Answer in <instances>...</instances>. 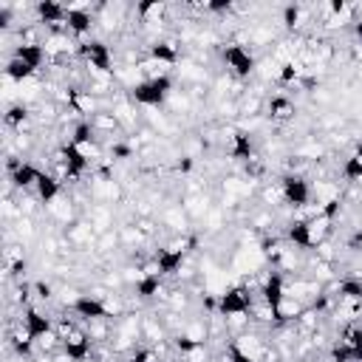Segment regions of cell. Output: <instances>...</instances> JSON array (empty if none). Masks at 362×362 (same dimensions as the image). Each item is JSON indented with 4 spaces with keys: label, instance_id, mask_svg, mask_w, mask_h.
Instances as JSON below:
<instances>
[{
    "label": "cell",
    "instance_id": "1",
    "mask_svg": "<svg viewBox=\"0 0 362 362\" xmlns=\"http://www.w3.org/2000/svg\"><path fill=\"white\" fill-rule=\"evenodd\" d=\"M170 90H173V76L158 74V76H153V79L136 82V85L130 88V99H133L136 105H144V107H158V105H164V99L170 96Z\"/></svg>",
    "mask_w": 362,
    "mask_h": 362
},
{
    "label": "cell",
    "instance_id": "2",
    "mask_svg": "<svg viewBox=\"0 0 362 362\" xmlns=\"http://www.w3.org/2000/svg\"><path fill=\"white\" fill-rule=\"evenodd\" d=\"M221 59H223V65H226L238 79H249V76L255 74V68H257L255 54H252L249 48H243L240 42H226V45L221 48Z\"/></svg>",
    "mask_w": 362,
    "mask_h": 362
},
{
    "label": "cell",
    "instance_id": "3",
    "mask_svg": "<svg viewBox=\"0 0 362 362\" xmlns=\"http://www.w3.org/2000/svg\"><path fill=\"white\" fill-rule=\"evenodd\" d=\"M280 195H283V201H286L288 206L303 209V206L311 204V184H308V178L300 175V173H286V175L280 178Z\"/></svg>",
    "mask_w": 362,
    "mask_h": 362
},
{
    "label": "cell",
    "instance_id": "4",
    "mask_svg": "<svg viewBox=\"0 0 362 362\" xmlns=\"http://www.w3.org/2000/svg\"><path fill=\"white\" fill-rule=\"evenodd\" d=\"M249 308H252V294L243 286L226 288L223 294H218V303H215V311L221 317H240V314H249Z\"/></svg>",
    "mask_w": 362,
    "mask_h": 362
},
{
    "label": "cell",
    "instance_id": "5",
    "mask_svg": "<svg viewBox=\"0 0 362 362\" xmlns=\"http://www.w3.org/2000/svg\"><path fill=\"white\" fill-rule=\"evenodd\" d=\"M79 54H82V59L93 71H99V74H110L113 71V54H110V45L107 42H102V40H85V42H79Z\"/></svg>",
    "mask_w": 362,
    "mask_h": 362
},
{
    "label": "cell",
    "instance_id": "6",
    "mask_svg": "<svg viewBox=\"0 0 362 362\" xmlns=\"http://www.w3.org/2000/svg\"><path fill=\"white\" fill-rule=\"evenodd\" d=\"M59 158H62V170H65L68 178H79V175H85L90 170V158H88L85 147H79L74 141H65L59 147Z\"/></svg>",
    "mask_w": 362,
    "mask_h": 362
},
{
    "label": "cell",
    "instance_id": "7",
    "mask_svg": "<svg viewBox=\"0 0 362 362\" xmlns=\"http://www.w3.org/2000/svg\"><path fill=\"white\" fill-rule=\"evenodd\" d=\"M20 322H23V334H25L28 339H34V342L42 339V337H48V334L54 331V320H51L45 311L34 308V305H28V308L23 311Z\"/></svg>",
    "mask_w": 362,
    "mask_h": 362
},
{
    "label": "cell",
    "instance_id": "8",
    "mask_svg": "<svg viewBox=\"0 0 362 362\" xmlns=\"http://www.w3.org/2000/svg\"><path fill=\"white\" fill-rule=\"evenodd\" d=\"M40 175H42V170L37 164H31V161H23V158H11L8 161V181L17 189H34Z\"/></svg>",
    "mask_w": 362,
    "mask_h": 362
},
{
    "label": "cell",
    "instance_id": "9",
    "mask_svg": "<svg viewBox=\"0 0 362 362\" xmlns=\"http://www.w3.org/2000/svg\"><path fill=\"white\" fill-rule=\"evenodd\" d=\"M71 311H74V317H79L82 322H99V320L107 317V305H105L99 297H93V294H79V297H74Z\"/></svg>",
    "mask_w": 362,
    "mask_h": 362
},
{
    "label": "cell",
    "instance_id": "10",
    "mask_svg": "<svg viewBox=\"0 0 362 362\" xmlns=\"http://www.w3.org/2000/svg\"><path fill=\"white\" fill-rule=\"evenodd\" d=\"M260 300L269 311H280L283 308V300H286V283H283V274L280 272H269L263 286H260Z\"/></svg>",
    "mask_w": 362,
    "mask_h": 362
},
{
    "label": "cell",
    "instance_id": "11",
    "mask_svg": "<svg viewBox=\"0 0 362 362\" xmlns=\"http://www.w3.org/2000/svg\"><path fill=\"white\" fill-rule=\"evenodd\" d=\"M153 260H156V272L161 277H173V274L181 272V266L187 260V252L184 249H158Z\"/></svg>",
    "mask_w": 362,
    "mask_h": 362
},
{
    "label": "cell",
    "instance_id": "12",
    "mask_svg": "<svg viewBox=\"0 0 362 362\" xmlns=\"http://www.w3.org/2000/svg\"><path fill=\"white\" fill-rule=\"evenodd\" d=\"M286 240L294 249H311L314 246V226L308 221H303V218H294L286 226Z\"/></svg>",
    "mask_w": 362,
    "mask_h": 362
},
{
    "label": "cell",
    "instance_id": "13",
    "mask_svg": "<svg viewBox=\"0 0 362 362\" xmlns=\"http://www.w3.org/2000/svg\"><path fill=\"white\" fill-rule=\"evenodd\" d=\"M11 57H17V59H23L25 65H31L34 71H40V68L45 65V59H48V51H45L42 42H20Z\"/></svg>",
    "mask_w": 362,
    "mask_h": 362
},
{
    "label": "cell",
    "instance_id": "14",
    "mask_svg": "<svg viewBox=\"0 0 362 362\" xmlns=\"http://www.w3.org/2000/svg\"><path fill=\"white\" fill-rule=\"evenodd\" d=\"M90 351H93V342H90V337H85V334H74V337H68V339L62 342V354H65L71 362H88Z\"/></svg>",
    "mask_w": 362,
    "mask_h": 362
},
{
    "label": "cell",
    "instance_id": "15",
    "mask_svg": "<svg viewBox=\"0 0 362 362\" xmlns=\"http://www.w3.org/2000/svg\"><path fill=\"white\" fill-rule=\"evenodd\" d=\"M229 158L235 161H252L255 158V139L246 130H235L229 141Z\"/></svg>",
    "mask_w": 362,
    "mask_h": 362
},
{
    "label": "cell",
    "instance_id": "16",
    "mask_svg": "<svg viewBox=\"0 0 362 362\" xmlns=\"http://www.w3.org/2000/svg\"><path fill=\"white\" fill-rule=\"evenodd\" d=\"M34 14H37L40 23H45V25H57V23H65L68 8H65L62 3H57V0H40V3L34 6Z\"/></svg>",
    "mask_w": 362,
    "mask_h": 362
},
{
    "label": "cell",
    "instance_id": "17",
    "mask_svg": "<svg viewBox=\"0 0 362 362\" xmlns=\"http://www.w3.org/2000/svg\"><path fill=\"white\" fill-rule=\"evenodd\" d=\"M65 28H68V34H74V37H85V34H90V28H93V14H90L88 8H68Z\"/></svg>",
    "mask_w": 362,
    "mask_h": 362
},
{
    "label": "cell",
    "instance_id": "18",
    "mask_svg": "<svg viewBox=\"0 0 362 362\" xmlns=\"http://www.w3.org/2000/svg\"><path fill=\"white\" fill-rule=\"evenodd\" d=\"M161 286H164V277H161L158 272H144V274L136 280L133 294H136L139 300H153V297L161 291Z\"/></svg>",
    "mask_w": 362,
    "mask_h": 362
},
{
    "label": "cell",
    "instance_id": "19",
    "mask_svg": "<svg viewBox=\"0 0 362 362\" xmlns=\"http://www.w3.org/2000/svg\"><path fill=\"white\" fill-rule=\"evenodd\" d=\"M34 192H37V198H40L42 204H51L54 198H59L62 184H59V178H57V175L42 173V175H40V181H37V187H34Z\"/></svg>",
    "mask_w": 362,
    "mask_h": 362
},
{
    "label": "cell",
    "instance_id": "20",
    "mask_svg": "<svg viewBox=\"0 0 362 362\" xmlns=\"http://www.w3.org/2000/svg\"><path fill=\"white\" fill-rule=\"evenodd\" d=\"M339 342L351 351L354 362H362V328H359V325L345 328V334H342V339H339Z\"/></svg>",
    "mask_w": 362,
    "mask_h": 362
},
{
    "label": "cell",
    "instance_id": "21",
    "mask_svg": "<svg viewBox=\"0 0 362 362\" xmlns=\"http://www.w3.org/2000/svg\"><path fill=\"white\" fill-rule=\"evenodd\" d=\"M37 71L31 68V65H25L23 59H17V57H11L8 62H6V76L11 79V82H25L28 76H34Z\"/></svg>",
    "mask_w": 362,
    "mask_h": 362
},
{
    "label": "cell",
    "instance_id": "22",
    "mask_svg": "<svg viewBox=\"0 0 362 362\" xmlns=\"http://www.w3.org/2000/svg\"><path fill=\"white\" fill-rule=\"evenodd\" d=\"M68 141H74V144H79V147L93 144V141H96V130H93V124H90V122H76L74 130H71V139H68Z\"/></svg>",
    "mask_w": 362,
    "mask_h": 362
},
{
    "label": "cell",
    "instance_id": "23",
    "mask_svg": "<svg viewBox=\"0 0 362 362\" xmlns=\"http://www.w3.org/2000/svg\"><path fill=\"white\" fill-rule=\"evenodd\" d=\"M337 294L339 300H362V280L359 277H342L339 286H337Z\"/></svg>",
    "mask_w": 362,
    "mask_h": 362
},
{
    "label": "cell",
    "instance_id": "24",
    "mask_svg": "<svg viewBox=\"0 0 362 362\" xmlns=\"http://www.w3.org/2000/svg\"><path fill=\"white\" fill-rule=\"evenodd\" d=\"M339 173H342V178H345V181H362V158H359L356 153L345 156V158H342Z\"/></svg>",
    "mask_w": 362,
    "mask_h": 362
},
{
    "label": "cell",
    "instance_id": "25",
    "mask_svg": "<svg viewBox=\"0 0 362 362\" xmlns=\"http://www.w3.org/2000/svg\"><path fill=\"white\" fill-rule=\"evenodd\" d=\"M150 59H156V62H175L178 59V51H175V45H170V42H153L150 48Z\"/></svg>",
    "mask_w": 362,
    "mask_h": 362
},
{
    "label": "cell",
    "instance_id": "26",
    "mask_svg": "<svg viewBox=\"0 0 362 362\" xmlns=\"http://www.w3.org/2000/svg\"><path fill=\"white\" fill-rule=\"evenodd\" d=\"M11 351H14L17 356L28 359V356L34 354V339H28L25 334H23V337H11Z\"/></svg>",
    "mask_w": 362,
    "mask_h": 362
},
{
    "label": "cell",
    "instance_id": "27",
    "mask_svg": "<svg viewBox=\"0 0 362 362\" xmlns=\"http://www.w3.org/2000/svg\"><path fill=\"white\" fill-rule=\"evenodd\" d=\"M300 14H303L300 6L288 3V6L283 8V25H286V28H297V25H300Z\"/></svg>",
    "mask_w": 362,
    "mask_h": 362
},
{
    "label": "cell",
    "instance_id": "28",
    "mask_svg": "<svg viewBox=\"0 0 362 362\" xmlns=\"http://www.w3.org/2000/svg\"><path fill=\"white\" fill-rule=\"evenodd\" d=\"M269 110H272V116H288L291 113V102L286 96H274L269 102Z\"/></svg>",
    "mask_w": 362,
    "mask_h": 362
},
{
    "label": "cell",
    "instance_id": "29",
    "mask_svg": "<svg viewBox=\"0 0 362 362\" xmlns=\"http://www.w3.org/2000/svg\"><path fill=\"white\" fill-rule=\"evenodd\" d=\"M25 107L23 105H14V107H8V113H6V124H11V127H17L20 122H25Z\"/></svg>",
    "mask_w": 362,
    "mask_h": 362
},
{
    "label": "cell",
    "instance_id": "30",
    "mask_svg": "<svg viewBox=\"0 0 362 362\" xmlns=\"http://www.w3.org/2000/svg\"><path fill=\"white\" fill-rule=\"evenodd\" d=\"M320 215L328 218V221H334V218L339 215V198H328V201L320 206Z\"/></svg>",
    "mask_w": 362,
    "mask_h": 362
},
{
    "label": "cell",
    "instance_id": "31",
    "mask_svg": "<svg viewBox=\"0 0 362 362\" xmlns=\"http://www.w3.org/2000/svg\"><path fill=\"white\" fill-rule=\"evenodd\" d=\"M133 156V147L130 144H124V141H116V144H110V158H130Z\"/></svg>",
    "mask_w": 362,
    "mask_h": 362
},
{
    "label": "cell",
    "instance_id": "32",
    "mask_svg": "<svg viewBox=\"0 0 362 362\" xmlns=\"http://www.w3.org/2000/svg\"><path fill=\"white\" fill-rule=\"evenodd\" d=\"M331 362H354V356H351V351H348L342 342H337V345L331 348Z\"/></svg>",
    "mask_w": 362,
    "mask_h": 362
},
{
    "label": "cell",
    "instance_id": "33",
    "mask_svg": "<svg viewBox=\"0 0 362 362\" xmlns=\"http://www.w3.org/2000/svg\"><path fill=\"white\" fill-rule=\"evenodd\" d=\"M226 356H229V362H257L255 356H249V354H246L243 348H238V345H229Z\"/></svg>",
    "mask_w": 362,
    "mask_h": 362
},
{
    "label": "cell",
    "instance_id": "34",
    "mask_svg": "<svg viewBox=\"0 0 362 362\" xmlns=\"http://www.w3.org/2000/svg\"><path fill=\"white\" fill-rule=\"evenodd\" d=\"M206 11H212V14H229L232 11V3L229 0H209L206 3Z\"/></svg>",
    "mask_w": 362,
    "mask_h": 362
},
{
    "label": "cell",
    "instance_id": "35",
    "mask_svg": "<svg viewBox=\"0 0 362 362\" xmlns=\"http://www.w3.org/2000/svg\"><path fill=\"white\" fill-rule=\"evenodd\" d=\"M277 76H280V82H283V85H288V82H294V79H297V68H294L291 62H286V65H280V74H277Z\"/></svg>",
    "mask_w": 362,
    "mask_h": 362
},
{
    "label": "cell",
    "instance_id": "36",
    "mask_svg": "<svg viewBox=\"0 0 362 362\" xmlns=\"http://www.w3.org/2000/svg\"><path fill=\"white\" fill-rule=\"evenodd\" d=\"M175 348L178 351H195V348H201V342L192 337H175Z\"/></svg>",
    "mask_w": 362,
    "mask_h": 362
},
{
    "label": "cell",
    "instance_id": "37",
    "mask_svg": "<svg viewBox=\"0 0 362 362\" xmlns=\"http://www.w3.org/2000/svg\"><path fill=\"white\" fill-rule=\"evenodd\" d=\"M158 8H161L158 3H139V6H136V14H139V17H147V14L158 11Z\"/></svg>",
    "mask_w": 362,
    "mask_h": 362
},
{
    "label": "cell",
    "instance_id": "38",
    "mask_svg": "<svg viewBox=\"0 0 362 362\" xmlns=\"http://www.w3.org/2000/svg\"><path fill=\"white\" fill-rule=\"evenodd\" d=\"M8 25H11V8L0 6V28H8Z\"/></svg>",
    "mask_w": 362,
    "mask_h": 362
},
{
    "label": "cell",
    "instance_id": "39",
    "mask_svg": "<svg viewBox=\"0 0 362 362\" xmlns=\"http://www.w3.org/2000/svg\"><path fill=\"white\" fill-rule=\"evenodd\" d=\"M34 291H37V297H42V300L51 297V286H48V283H34Z\"/></svg>",
    "mask_w": 362,
    "mask_h": 362
},
{
    "label": "cell",
    "instance_id": "40",
    "mask_svg": "<svg viewBox=\"0 0 362 362\" xmlns=\"http://www.w3.org/2000/svg\"><path fill=\"white\" fill-rule=\"evenodd\" d=\"M150 356H153L150 351H136L133 354V362H150Z\"/></svg>",
    "mask_w": 362,
    "mask_h": 362
},
{
    "label": "cell",
    "instance_id": "41",
    "mask_svg": "<svg viewBox=\"0 0 362 362\" xmlns=\"http://www.w3.org/2000/svg\"><path fill=\"white\" fill-rule=\"evenodd\" d=\"M348 246H351V249H362V232H354V238H351Z\"/></svg>",
    "mask_w": 362,
    "mask_h": 362
},
{
    "label": "cell",
    "instance_id": "42",
    "mask_svg": "<svg viewBox=\"0 0 362 362\" xmlns=\"http://www.w3.org/2000/svg\"><path fill=\"white\" fill-rule=\"evenodd\" d=\"M331 11H334V14H342V11H348V6L339 0V3H331Z\"/></svg>",
    "mask_w": 362,
    "mask_h": 362
},
{
    "label": "cell",
    "instance_id": "43",
    "mask_svg": "<svg viewBox=\"0 0 362 362\" xmlns=\"http://www.w3.org/2000/svg\"><path fill=\"white\" fill-rule=\"evenodd\" d=\"M354 37L362 42V20H356V23H354Z\"/></svg>",
    "mask_w": 362,
    "mask_h": 362
},
{
    "label": "cell",
    "instance_id": "44",
    "mask_svg": "<svg viewBox=\"0 0 362 362\" xmlns=\"http://www.w3.org/2000/svg\"><path fill=\"white\" fill-rule=\"evenodd\" d=\"M192 167V161L189 158H184V161H178V170H189Z\"/></svg>",
    "mask_w": 362,
    "mask_h": 362
},
{
    "label": "cell",
    "instance_id": "45",
    "mask_svg": "<svg viewBox=\"0 0 362 362\" xmlns=\"http://www.w3.org/2000/svg\"><path fill=\"white\" fill-rule=\"evenodd\" d=\"M354 153H356V156H359V158H362V139H359V141H356V150H354Z\"/></svg>",
    "mask_w": 362,
    "mask_h": 362
}]
</instances>
